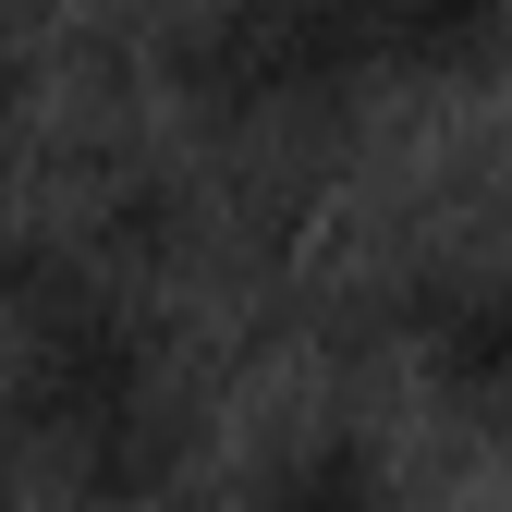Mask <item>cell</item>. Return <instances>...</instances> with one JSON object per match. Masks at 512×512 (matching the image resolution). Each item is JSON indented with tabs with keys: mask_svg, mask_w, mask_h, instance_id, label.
Masks as SVG:
<instances>
[{
	"mask_svg": "<svg viewBox=\"0 0 512 512\" xmlns=\"http://www.w3.org/2000/svg\"><path fill=\"white\" fill-rule=\"evenodd\" d=\"M391 500H403V488H391V452H378L366 427H305V439H281L220 512H391Z\"/></svg>",
	"mask_w": 512,
	"mask_h": 512,
	"instance_id": "4",
	"label": "cell"
},
{
	"mask_svg": "<svg viewBox=\"0 0 512 512\" xmlns=\"http://www.w3.org/2000/svg\"><path fill=\"white\" fill-rule=\"evenodd\" d=\"M512 49V0H208L183 25L171 74L232 122L330 110V98H403V86H476Z\"/></svg>",
	"mask_w": 512,
	"mask_h": 512,
	"instance_id": "2",
	"label": "cell"
},
{
	"mask_svg": "<svg viewBox=\"0 0 512 512\" xmlns=\"http://www.w3.org/2000/svg\"><path fill=\"white\" fill-rule=\"evenodd\" d=\"M0 439L61 512H147L183 464L171 317L98 256L25 244L0 269Z\"/></svg>",
	"mask_w": 512,
	"mask_h": 512,
	"instance_id": "1",
	"label": "cell"
},
{
	"mask_svg": "<svg viewBox=\"0 0 512 512\" xmlns=\"http://www.w3.org/2000/svg\"><path fill=\"white\" fill-rule=\"evenodd\" d=\"M391 342L439 415L512 427V244H439L391 293Z\"/></svg>",
	"mask_w": 512,
	"mask_h": 512,
	"instance_id": "3",
	"label": "cell"
}]
</instances>
